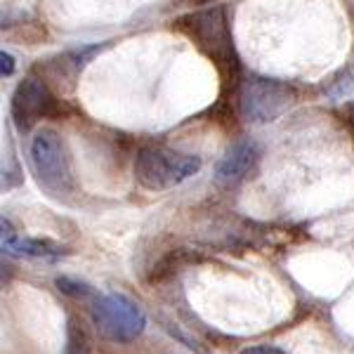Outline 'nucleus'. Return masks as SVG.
I'll return each mask as SVG.
<instances>
[{"label":"nucleus","instance_id":"1","mask_svg":"<svg viewBox=\"0 0 354 354\" xmlns=\"http://www.w3.org/2000/svg\"><path fill=\"white\" fill-rule=\"evenodd\" d=\"M175 26L189 41H194V45L218 66V71L225 76V81H232V78L236 81L241 64H239V55L236 48H234V38L230 31L225 8L213 5V8L185 15L182 19H177Z\"/></svg>","mask_w":354,"mask_h":354},{"label":"nucleus","instance_id":"5","mask_svg":"<svg viewBox=\"0 0 354 354\" xmlns=\"http://www.w3.org/2000/svg\"><path fill=\"white\" fill-rule=\"evenodd\" d=\"M88 305L97 330L106 340L133 342L147 326V317L140 305L121 293H97Z\"/></svg>","mask_w":354,"mask_h":354},{"label":"nucleus","instance_id":"4","mask_svg":"<svg viewBox=\"0 0 354 354\" xmlns=\"http://www.w3.org/2000/svg\"><path fill=\"white\" fill-rule=\"evenodd\" d=\"M298 100V90L279 78L250 76L239 83L236 104L245 123H270L288 111Z\"/></svg>","mask_w":354,"mask_h":354},{"label":"nucleus","instance_id":"2","mask_svg":"<svg viewBox=\"0 0 354 354\" xmlns=\"http://www.w3.org/2000/svg\"><path fill=\"white\" fill-rule=\"evenodd\" d=\"M31 168L36 175L38 185L45 194L53 198L66 201L68 196L76 194V180L71 170V156H68L66 142L59 133L50 128H43L33 135L31 140Z\"/></svg>","mask_w":354,"mask_h":354},{"label":"nucleus","instance_id":"6","mask_svg":"<svg viewBox=\"0 0 354 354\" xmlns=\"http://www.w3.org/2000/svg\"><path fill=\"white\" fill-rule=\"evenodd\" d=\"M62 111L59 100L45 83V78L26 76L24 81L12 93V102H10V113L19 133H28L36 123L43 118H53Z\"/></svg>","mask_w":354,"mask_h":354},{"label":"nucleus","instance_id":"11","mask_svg":"<svg viewBox=\"0 0 354 354\" xmlns=\"http://www.w3.org/2000/svg\"><path fill=\"white\" fill-rule=\"evenodd\" d=\"M0 73H3V78L15 73V57L10 53H5V50L0 53Z\"/></svg>","mask_w":354,"mask_h":354},{"label":"nucleus","instance_id":"9","mask_svg":"<svg viewBox=\"0 0 354 354\" xmlns=\"http://www.w3.org/2000/svg\"><path fill=\"white\" fill-rule=\"evenodd\" d=\"M57 288L64 295H68V298L81 300V302H90L97 295V290L93 286H88V283H83V281H76V279H68V277L57 279Z\"/></svg>","mask_w":354,"mask_h":354},{"label":"nucleus","instance_id":"10","mask_svg":"<svg viewBox=\"0 0 354 354\" xmlns=\"http://www.w3.org/2000/svg\"><path fill=\"white\" fill-rule=\"evenodd\" d=\"M241 354H286V352L279 350L277 345H250V347H243Z\"/></svg>","mask_w":354,"mask_h":354},{"label":"nucleus","instance_id":"3","mask_svg":"<svg viewBox=\"0 0 354 354\" xmlns=\"http://www.w3.org/2000/svg\"><path fill=\"white\" fill-rule=\"evenodd\" d=\"M201 170V156L163 145L142 147L135 158V180L147 192H168Z\"/></svg>","mask_w":354,"mask_h":354},{"label":"nucleus","instance_id":"7","mask_svg":"<svg viewBox=\"0 0 354 354\" xmlns=\"http://www.w3.org/2000/svg\"><path fill=\"white\" fill-rule=\"evenodd\" d=\"M260 161V147L253 140H239L234 142L225 156L215 165V182L225 189L239 187L241 182L255 170Z\"/></svg>","mask_w":354,"mask_h":354},{"label":"nucleus","instance_id":"12","mask_svg":"<svg viewBox=\"0 0 354 354\" xmlns=\"http://www.w3.org/2000/svg\"><path fill=\"white\" fill-rule=\"evenodd\" d=\"M198 3H210V0H198Z\"/></svg>","mask_w":354,"mask_h":354},{"label":"nucleus","instance_id":"8","mask_svg":"<svg viewBox=\"0 0 354 354\" xmlns=\"http://www.w3.org/2000/svg\"><path fill=\"white\" fill-rule=\"evenodd\" d=\"M3 253L15 258H31V260H59L68 250L64 245L48 241V239H31L17 234L10 220L3 218Z\"/></svg>","mask_w":354,"mask_h":354}]
</instances>
